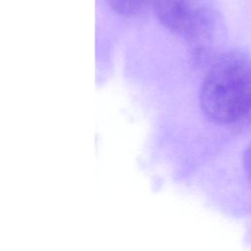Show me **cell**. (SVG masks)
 <instances>
[{
	"mask_svg": "<svg viewBox=\"0 0 251 251\" xmlns=\"http://www.w3.org/2000/svg\"><path fill=\"white\" fill-rule=\"evenodd\" d=\"M150 1L160 23L190 41H204L214 29L215 15L210 0Z\"/></svg>",
	"mask_w": 251,
	"mask_h": 251,
	"instance_id": "7a4b0ae2",
	"label": "cell"
},
{
	"mask_svg": "<svg viewBox=\"0 0 251 251\" xmlns=\"http://www.w3.org/2000/svg\"><path fill=\"white\" fill-rule=\"evenodd\" d=\"M243 164H244V169H245L246 175H247L249 180L251 181V143L245 151V154L243 157Z\"/></svg>",
	"mask_w": 251,
	"mask_h": 251,
	"instance_id": "277c9868",
	"label": "cell"
},
{
	"mask_svg": "<svg viewBox=\"0 0 251 251\" xmlns=\"http://www.w3.org/2000/svg\"><path fill=\"white\" fill-rule=\"evenodd\" d=\"M147 0H108L111 8L118 14L130 17L137 14Z\"/></svg>",
	"mask_w": 251,
	"mask_h": 251,
	"instance_id": "3957f363",
	"label": "cell"
},
{
	"mask_svg": "<svg viewBox=\"0 0 251 251\" xmlns=\"http://www.w3.org/2000/svg\"><path fill=\"white\" fill-rule=\"evenodd\" d=\"M200 104L219 124H251L250 57L241 51L221 55L202 82Z\"/></svg>",
	"mask_w": 251,
	"mask_h": 251,
	"instance_id": "6da1fadb",
	"label": "cell"
}]
</instances>
